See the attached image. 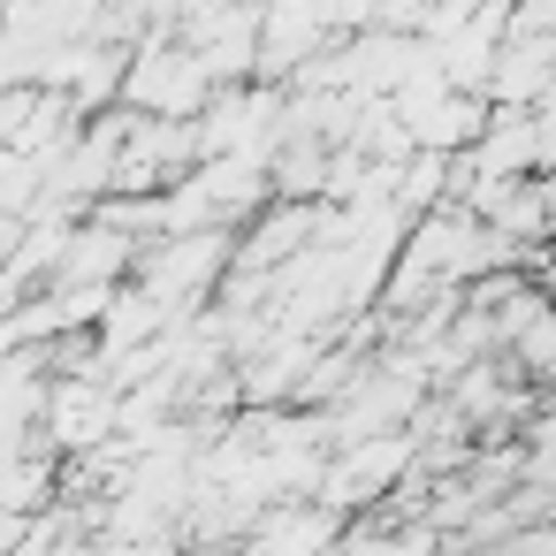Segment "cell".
<instances>
[{"label":"cell","instance_id":"1","mask_svg":"<svg viewBox=\"0 0 556 556\" xmlns=\"http://www.w3.org/2000/svg\"><path fill=\"white\" fill-rule=\"evenodd\" d=\"M419 472V442L412 434H381V442H351V450H328V472H320V495L336 518H374L404 495V480Z\"/></svg>","mask_w":556,"mask_h":556},{"label":"cell","instance_id":"2","mask_svg":"<svg viewBox=\"0 0 556 556\" xmlns=\"http://www.w3.org/2000/svg\"><path fill=\"white\" fill-rule=\"evenodd\" d=\"M214 77L206 62L184 47V39H146L130 54V85H123V108L130 115H153V123H199L214 108Z\"/></svg>","mask_w":556,"mask_h":556},{"label":"cell","instance_id":"3","mask_svg":"<svg viewBox=\"0 0 556 556\" xmlns=\"http://www.w3.org/2000/svg\"><path fill=\"white\" fill-rule=\"evenodd\" d=\"M495 130V108L480 100V92H450L442 108H427L419 123H412V138H419V153H442V161H465V153H480V138Z\"/></svg>","mask_w":556,"mask_h":556},{"label":"cell","instance_id":"4","mask_svg":"<svg viewBox=\"0 0 556 556\" xmlns=\"http://www.w3.org/2000/svg\"><path fill=\"white\" fill-rule=\"evenodd\" d=\"M510 366H518V374H526V381L556 404V305H548V313H541V320L510 343Z\"/></svg>","mask_w":556,"mask_h":556}]
</instances>
